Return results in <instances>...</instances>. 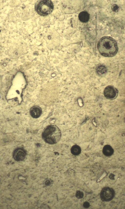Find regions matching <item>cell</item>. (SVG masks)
Returning <instances> with one entry per match:
<instances>
[{
  "instance_id": "obj_1",
  "label": "cell",
  "mask_w": 125,
  "mask_h": 209,
  "mask_svg": "<svg viewBox=\"0 0 125 209\" xmlns=\"http://www.w3.org/2000/svg\"><path fill=\"white\" fill-rule=\"evenodd\" d=\"M97 48L100 53L106 57L114 56L118 50L116 41L109 36H105L101 38L98 43Z\"/></svg>"
},
{
  "instance_id": "obj_2",
  "label": "cell",
  "mask_w": 125,
  "mask_h": 209,
  "mask_svg": "<svg viewBox=\"0 0 125 209\" xmlns=\"http://www.w3.org/2000/svg\"><path fill=\"white\" fill-rule=\"evenodd\" d=\"M61 132L59 128L54 125L47 126L43 130L42 134L43 140L50 144H55L58 142L61 137Z\"/></svg>"
},
{
  "instance_id": "obj_3",
  "label": "cell",
  "mask_w": 125,
  "mask_h": 209,
  "mask_svg": "<svg viewBox=\"0 0 125 209\" xmlns=\"http://www.w3.org/2000/svg\"><path fill=\"white\" fill-rule=\"evenodd\" d=\"M54 5L52 2L50 0H38L35 6V9L39 15L42 16L50 14L52 11Z\"/></svg>"
},
{
  "instance_id": "obj_4",
  "label": "cell",
  "mask_w": 125,
  "mask_h": 209,
  "mask_svg": "<svg viewBox=\"0 0 125 209\" xmlns=\"http://www.w3.org/2000/svg\"><path fill=\"white\" fill-rule=\"evenodd\" d=\"M114 195L115 192L113 189L106 187L102 190L101 192L100 197L103 201H108L113 199Z\"/></svg>"
},
{
  "instance_id": "obj_5",
  "label": "cell",
  "mask_w": 125,
  "mask_h": 209,
  "mask_svg": "<svg viewBox=\"0 0 125 209\" xmlns=\"http://www.w3.org/2000/svg\"><path fill=\"white\" fill-rule=\"evenodd\" d=\"M26 155V152L24 149L18 148L14 151L13 153V157L15 160L20 161L24 160Z\"/></svg>"
},
{
  "instance_id": "obj_6",
  "label": "cell",
  "mask_w": 125,
  "mask_h": 209,
  "mask_svg": "<svg viewBox=\"0 0 125 209\" xmlns=\"http://www.w3.org/2000/svg\"><path fill=\"white\" fill-rule=\"evenodd\" d=\"M30 112L31 115L32 117L36 118L40 116L42 114V110L39 107L34 106L31 109Z\"/></svg>"
},
{
  "instance_id": "obj_7",
  "label": "cell",
  "mask_w": 125,
  "mask_h": 209,
  "mask_svg": "<svg viewBox=\"0 0 125 209\" xmlns=\"http://www.w3.org/2000/svg\"><path fill=\"white\" fill-rule=\"evenodd\" d=\"M78 18L79 20L81 22L86 23L87 22L89 19V14L86 11H82L79 14Z\"/></svg>"
},
{
  "instance_id": "obj_8",
  "label": "cell",
  "mask_w": 125,
  "mask_h": 209,
  "mask_svg": "<svg viewBox=\"0 0 125 209\" xmlns=\"http://www.w3.org/2000/svg\"><path fill=\"white\" fill-rule=\"evenodd\" d=\"M116 93L115 89L113 87L110 86L106 87L104 91V94L106 96L114 95Z\"/></svg>"
},
{
  "instance_id": "obj_9",
  "label": "cell",
  "mask_w": 125,
  "mask_h": 209,
  "mask_svg": "<svg viewBox=\"0 0 125 209\" xmlns=\"http://www.w3.org/2000/svg\"><path fill=\"white\" fill-rule=\"evenodd\" d=\"M81 149L79 146L74 145L71 148V153L74 155H79L81 152Z\"/></svg>"
},
{
  "instance_id": "obj_10",
  "label": "cell",
  "mask_w": 125,
  "mask_h": 209,
  "mask_svg": "<svg viewBox=\"0 0 125 209\" xmlns=\"http://www.w3.org/2000/svg\"><path fill=\"white\" fill-rule=\"evenodd\" d=\"M107 71L106 67L102 65L99 66L97 69L98 73L99 74H102L105 73Z\"/></svg>"
},
{
  "instance_id": "obj_11",
  "label": "cell",
  "mask_w": 125,
  "mask_h": 209,
  "mask_svg": "<svg viewBox=\"0 0 125 209\" xmlns=\"http://www.w3.org/2000/svg\"><path fill=\"white\" fill-rule=\"evenodd\" d=\"M76 196L78 199L82 198L83 196V192L79 190L77 191L76 194Z\"/></svg>"
},
{
  "instance_id": "obj_12",
  "label": "cell",
  "mask_w": 125,
  "mask_h": 209,
  "mask_svg": "<svg viewBox=\"0 0 125 209\" xmlns=\"http://www.w3.org/2000/svg\"><path fill=\"white\" fill-rule=\"evenodd\" d=\"M83 207L85 208H88L90 206L89 203L87 202H84L83 204Z\"/></svg>"
},
{
  "instance_id": "obj_13",
  "label": "cell",
  "mask_w": 125,
  "mask_h": 209,
  "mask_svg": "<svg viewBox=\"0 0 125 209\" xmlns=\"http://www.w3.org/2000/svg\"><path fill=\"white\" fill-rule=\"evenodd\" d=\"M45 184L46 185L48 186L50 185L51 182L49 180H47L45 181Z\"/></svg>"
},
{
  "instance_id": "obj_14",
  "label": "cell",
  "mask_w": 125,
  "mask_h": 209,
  "mask_svg": "<svg viewBox=\"0 0 125 209\" xmlns=\"http://www.w3.org/2000/svg\"><path fill=\"white\" fill-rule=\"evenodd\" d=\"M114 176L115 175H114L111 174L109 176V178L111 179H114Z\"/></svg>"
}]
</instances>
